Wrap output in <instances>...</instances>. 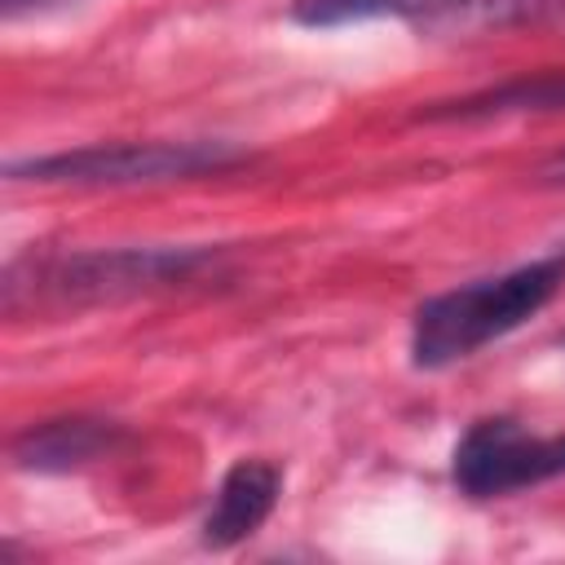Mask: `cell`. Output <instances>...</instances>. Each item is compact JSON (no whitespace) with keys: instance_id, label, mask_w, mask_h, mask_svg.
Returning <instances> with one entry per match:
<instances>
[{"instance_id":"8fae6325","label":"cell","mask_w":565,"mask_h":565,"mask_svg":"<svg viewBox=\"0 0 565 565\" xmlns=\"http://www.w3.org/2000/svg\"><path fill=\"white\" fill-rule=\"evenodd\" d=\"M49 0H4V18L13 22V18H22V13H31V9H44Z\"/></svg>"},{"instance_id":"5b68a950","label":"cell","mask_w":565,"mask_h":565,"mask_svg":"<svg viewBox=\"0 0 565 565\" xmlns=\"http://www.w3.org/2000/svg\"><path fill=\"white\" fill-rule=\"evenodd\" d=\"M278 494H282V472L269 459H238L221 477L216 499L203 516V543L207 547H234V543L252 539L269 521Z\"/></svg>"},{"instance_id":"277c9868","label":"cell","mask_w":565,"mask_h":565,"mask_svg":"<svg viewBox=\"0 0 565 565\" xmlns=\"http://www.w3.org/2000/svg\"><path fill=\"white\" fill-rule=\"evenodd\" d=\"M450 477L468 499H499L565 477V433L539 437L508 415L477 419L450 455Z\"/></svg>"},{"instance_id":"6da1fadb","label":"cell","mask_w":565,"mask_h":565,"mask_svg":"<svg viewBox=\"0 0 565 565\" xmlns=\"http://www.w3.org/2000/svg\"><path fill=\"white\" fill-rule=\"evenodd\" d=\"M561 282H565V247L424 300L411 322V362L419 371H441L472 358L490 340L534 318L561 291Z\"/></svg>"},{"instance_id":"30bf717a","label":"cell","mask_w":565,"mask_h":565,"mask_svg":"<svg viewBox=\"0 0 565 565\" xmlns=\"http://www.w3.org/2000/svg\"><path fill=\"white\" fill-rule=\"evenodd\" d=\"M539 181H543V185H565V150L552 154V159L539 168Z\"/></svg>"},{"instance_id":"ba28073f","label":"cell","mask_w":565,"mask_h":565,"mask_svg":"<svg viewBox=\"0 0 565 565\" xmlns=\"http://www.w3.org/2000/svg\"><path fill=\"white\" fill-rule=\"evenodd\" d=\"M561 0H446L437 13L424 18L433 31H499V26H521V22H543Z\"/></svg>"},{"instance_id":"9c48e42d","label":"cell","mask_w":565,"mask_h":565,"mask_svg":"<svg viewBox=\"0 0 565 565\" xmlns=\"http://www.w3.org/2000/svg\"><path fill=\"white\" fill-rule=\"evenodd\" d=\"M446 0H291V18L305 26H340L366 18H428Z\"/></svg>"},{"instance_id":"8992f818","label":"cell","mask_w":565,"mask_h":565,"mask_svg":"<svg viewBox=\"0 0 565 565\" xmlns=\"http://www.w3.org/2000/svg\"><path fill=\"white\" fill-rule=\"evenodd\" d=\"M119 441V424L93 415H62L31 424L13 437V463L22 472H71L102 459Z\"/></svg>"},{"instance_id":"7a4b0ae2","label":"cell","mask_w":565,"mask_h":565,"mask_svg":"<svg viewBox=\"0 0 565 565\" xmlns=\"http://www.w3.org/2000/svg\"><path fill=\"white\" fill-rule=\"evenodd\" d=\"M234 163H243V150L230 141H110L13 159L4 172L9 181L40 185H159L225 172Z\"/></svg>"},{"instance_id":"52a82bcc","label":"cell","mask_w":565,"mask_h":565,"mask_svg":"<svg viewBox=\"0 0 565 565\" xmlns=\"http://www.w3.org/2000/svg\"><path fill=\"white\" fill-rule=\"evenodd\" d=\"M565 110V75H521L455 102H433L419 110L428 124H481V119H503V115H547Z\"/></svg>"},{"instance_id":"3957f363","label":"cell","mask_w":565,"mask_h":565,"mask_svg":"<svg viewBox=\"0 0 565 565\" xmlns=\"http://www.w3.org/2000/svg\"><path fill=\"white\" fill-rule=\"evenodd\" d=\"M216 260L212 247H93L44 260L31 282L53 305H102L199 278Z\"/></svg>"}]
</instances>
